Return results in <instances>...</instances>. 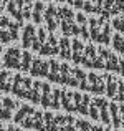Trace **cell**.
<instances>
[{
    "mask_svg": "<svg viewBox=\"0 0 124 131\" xmlns=\"http://www.w3.org/2000/svg\"><path fill=\"white\" fill-rule=\"evenodd\" d=\"M113 25H114V28H118L119 32L124 33V18H114L113 20Z\"/></svg>",
    "mask_w": 124,
    "mask_h": 131,
    "instance_id": "cell-38",
    "label": "cell"
},
{
    "mask_svg": "<svg viewBox=\"0 0 124 131\" xmlns=\"http://www.w3.org/2000/svg\"><path fill=\"white\" fill-rule=\"evenodd\" d=\"M75 22H76V25H86V23H88V18H86L83 13H75Z\"/></svg>",
    "mask_w": 124,
    "mask_h": 131,
    "instance_id": "cell-37",
    "label": "cell"
},
{
    "mask_svg": "<svg viewBox=\"0 0 124 131\" xmlns=\"http://www.w3.org/2000/svg\"><path fill=\"white\" fill-rule=\"evenodd\" d=\"M66 2L70 3V5H73V2H75V0H66Z\"/></svg>",
    "mask_w": 124,
    "mask_h": 131,
    "instance_id": "cell-48",
    "label": "cell"
},
{
    "mask_svg": "<svg viewBox=\"0 0 124 131\" xmlns=\"http://www.w3.org/2000/svg\"><path fill=\"white\" fill-rule=\"evenodd\" d=\"M83 3H84V0H75V2H73V7H76V8H81Z\"/></svg>",
    "mask_w": 124,
    "mask_h": 131,
    "instance_id": "cell-43",
    "label": "cell"
},
{
    "mask_svg": "<svg viewBox=\"0 0 124 131\" xmlns=\"http://www.w3.org/2000/svg\"><path fill=\"white\" fill-rule=\"evenodd\" d=\"M43 20L46 22V28L50 30V33H53L56 30V27H60V18H58V8L55 5H48L45 10Z\"/></svg>",
    "mask_w": 124,
    "mask_h": 131,
    "instance_id": "cell-3",
    "label": "cell"
},
{
    "mask_svg": "<svg viewBox=\"0 0 124 131\" xmlns=\"http://www.w3.org/2000/svg\"><path fill=\"white\" fill-rule=\"evenodd\" d=\"M17 103L12 98H2V106H0V119L7 121V119L13 118V110L17 108Z\"/></svg>",
    "mask_w": 124,
    "mask_h": 131,
    "instance_id": "cell-7",
    "label": "cell"
},
{
    "mask_svg": "<svg viewBox=\"0 0 124 131\" xmlns=\"http://www.w3.org/2000/svg\"><path fill=\"white\" fill-rule=\"evenodd\" d=\"M46 37L48 35H46V32H45L43 28H38V30H36V38H35V42H33V45H32V50L38 51L40 47L46 42Z\"/></svg>",
    "mask_w": 124,
    "mask_h": 131,
    "instance_id": "cell-24",
    "label": "cell"
},
{
    "mask_svg": "<svg viewBox=\"0 0 124 131\" xmlns=\"http://www.w3.org/2000/svg\"><path fill=\"white\" fill-rule=\"evenodd\" d=\"M106 88V81L104 77H98L96 73H89L88 75V91H93L96 95H101L104 93Z\"/></svg>",
    "mask_w": 124,
    "mask_h": 131,
    "instance_id": "cell-4",
    "label": "cell"
},
{
    "mask_svg": "<svg viewBox=\"0 0 124 131\" xmlns=\"http://www.w3.org/2000/svg\"><path fill=\"white\" fill-rule=\"evenodd\" d=\"M40 98H41V81H33L32 88H30V91H28V96H27V100H30L33 105H38Z\"/></svg>",
    "mask_w": 124,
    "mask_h": 131,
    "instance_id": "cell-14",
    "label": "cell"
},
{
    "mask_svg": "<svg viewBox=\"0 0 124 131\" xmlns=\"http://www.w3.org/2000/svg\"><path fill=\"white\" fill-rule=\"evenodd\" d=\"M48 61L41 60V58H32V67H30V71L28 73H32V77H46L48 75Z\"/></svg>",
    "mask_w": 124,
    "mask_h": 131,
    "instance_id": "cell-6",
    "label": "cell"
},
{
    "mask_svg": "<svg viewBox=\"0 0 124 131\" xmlns=\"http://www.w3.org/2000/svg\"><path fill=\"white\" fill-rule=\"evenodd\" d=\"M83 51H84V47L80 40H73L71 42V60L75 63L80 65L81 63V58H83Z\"/></svg>",
    "mask_w": 124,
    "mask_h": 131,
    "instance_id": "cell-11",
    "label": "cell"
},
{
    "mask_svg": "<svg viewBox=\"0 0 124 131\" xmlns=\"http://www.w3.org/2000/svg\"><path fill=\"white\" fill-rule=\"evenodd\" d=\"M48 75L46 78L50 81H53V83H60V63H58L56 60H51L48 61Z\"/></svg>",
    "mask_w": 124,
    "mask_h": 131,
    "instance_id": "cell-12",
    "label": "cell"
},
{
    "mask_svg": "<svg viewBox=\"0 0 124 131\" xmlns=\"http://www.w3.org/2000/svg\"><path fill=\"white\" fill-rule=\"evenodd\" d=\"M104 81H106V88H104L106 95H108L109 98H114L116 90H118V80L113 78V77H104Z\"/></svg>",
    "mask_w": 124,
    "mask_h": 131,
    "instance_id": "cell-21",
    "label": "cell"
},
{
    "mask_svg": "<svg viewBox=\"0 0 124 131\" xmlns=\"http://www.w3.org/2000/svg\"><path fill=\"white\" fill-rule=\"evenodd\" d=\"M119 113L122 115V118H121V125H124V106H121V108H119Z\"/></svg>",
    "mask_w": 124,
    "mask_h": 131,
    "instance_id": "cell-45",
    "label": "cell"
},
{
    "mask_svg": "<svg viewBox=\"0 0 124 131\" xmlns=\"http://www.w3.org/2000/svg\"><path fill=\"white\" fill-rule=\"evenodd\" d=\"M0 5H2V0H0Z\"/></svg>",
    "mask_w": 124,
    "mask_h": 131,
    "instance_id": "cell-54",
    "label": "cell"
},
{
    "mask_svg": "<svg viewBox=\"0 0 124 131\" xmlns=\"http://www.w3.org/2000/svg\"><path fill=\"white\" fill-rule=\"evenodd\" d=\"M89 131H104V128H101V126H98V125H94V126L91 125V129Z\"/></svg>",
    "mask_w": 124,
    "mask_h": 131,
    "instance_id": "cell-44",
    "label": "cell"
},
{
    "mask_svg": "<svg viewBox=\"0 0 124 131\" xmlns=\"http://www.w3.org/2000/svg\"><path fill=\"white\" fill-rule=\"evenodd\" d=\"M60 96H61V90H51V101H50V108L58 110L61 108V103H60Z\"/></svg>",
    "mask_w": 124,
    "mask_h": 131,
    "instance_id": "cell-27",
    "label": "cell"
},
{
    "mask_svg": "<svg viewBox=\"0 0 124 131\" xmlns=\"http://www.w3.org/2000/svg\"><path fill=\"white\" fill-rule=\"evenodd\" d=\"M56 131H76L75 125H65V126H56Z\"/></svg>",
    "mask_w": 124,
    "mask_h": 131,
    "instance_id": "cell-40",
    "label": "cell"
},
{
    "mask_svg": "<svg viewBox=\"0 0 124 131\" xmlns=\"http://www.w3.org/2000/svg\"><path fill=\"white\" fill-rule=\"evenodd\" d=\"M56 2H66V0H56Z\"/></svg>",
    "mask_w": 124,
    "mask_h": 131,
    "instance_id": "cell-50",
    "label": "cell"
},
{
    "mask_svg": "<svg viewBox=\"0 0 124 131\" xmlns=\"http://www.w3.org/2000/svg\"><path fill=\"white\" fill-rule=\"evenodd\" d=\"M12 75L8 71H2L0 70V91H5L8 93L12 90Z\"/></svg>",
    "mask_w": 124,
    "mask_h": 131,
    "instance_id": "cell-17",
    "label": "cell"
},
{
    "mask_svg": "<svg viewBox=\"0 0 124 131\" xmlns=\"http://www.w3.org/2000/svg\"><path fill=\"white\" fill-rule=\"evenodd\" d=\"M43 2H36L35 5H33V10H32V20L35 23H41L43 22Z\"/></svg>",
    "mask_w": 124,
    "mask_h": 131,
    "instance_id": "cell-22",
    "label": "cell"
},
{
    "mask_svg": "<svg viewBox=\"0 0 124 131\" xmlns=\"http://www.w3.org/2000/svg\"><path fill=\"white\" fill-rule=\"evenodd\" d=\"M7 131H15V126H10V128L7 129Z\"/></svg>",
    "mask_w": 124,
    "mask_h": 131,
    "instance_id": "cell-47",
    "label": "cell"
},
{
    "mask_svg": "<svg viewBox=\"0 0 124 131\" xmlns=\"http://www.w3.org/2000/svg\"><path fill=\"white\" fill-rule=\"evenodd\" d=\"M32 83H33V81L30 80V78L15 75V77L12 78V90H10V91L15 93L18 98H27V96H28L30 88H32Z\"/></svg>",
    "mask_w": 124,
    "mask_h": 131,
    "instance_id": "cell-1",
    "label": "cell"
},
{
    "mask_svg": "<svg viewBox=\"0 0 124 131\" xmlns=\"http://www.w3.org/2000/svg\"><path fill=\"white\" fill-rule=\"evenodd\" d=\"M109 42H111V27H109V22H106L104 25L101 27V37H99V43L109 45Z\"/></svg>",
    "mask_w": 124,
    "mask_h": 131,
    "instance_id": "cell-25",
    "label": "cell"
},
{
    "mask_svg": "<svg viewBox=\"0 0 124 131\" xmlns=\"http://www.w3.org/2000/svg\"><path fill=\"white\" fill-rule=\"evenodd\" d=\"M0 131H5V129H3V125H0Z\"/></svg>",
    "mask_w": 124,
    "mask_h": 131,
    "instance_id": "cell-49",
    "label": "cell"
},
{
    "mask_svg": "<svg viewBox=\"0 0 124 131\" xmlns=\"http://www.w3.org/2000/svg\"><path fill=\"white\" fill-rule=\"evenodd\" d=\"M0 17H2V15H0Z\"/></svg>",
    "mask_w": 124,
    "mask_h": 131,
    "instance_id": "cell-55",
    "label": "cell"
},
{
    "mask_svg": "<svg viewBox=\"0 0 124 131\" xmlns=\"http://www.w3.org/2000/svg\"><path fill=\"white\" fill-rule=\"evenodd\" d=\"M0 106H2V96H0Z\"/></svg>",
    "mask_w": 124,
    "mask_h": 131,
    "instance_id": "cell-52",
    "label": "cell"
},
{
    "mask_svg": "<svg viewBox=\"0 0 124 131\" xmlns=\"http://www.w3.org/2000/svg\"><path fill=\"white\" fill-rule=\"evenodd\" d=\"M36 38V28L33 25H25V28H23V37H22V45L23 48H32L33 42H35Z\"/></svg>",
    "mask_w": 124,
    "mask_h": 131,
    "instance_id": "cell-10",
    "label": "cell"
},
{
    "mask_svg": "<svg viewBox=\"0 0 124 131\" xmlns=\"http://www.w3.org/2000/svg\"><path fill=\"white\" fill-rule=\"evenodd\" d=\"M38 53L40 55H58V40L53 33H50L46 37V42L40 47Z\"/></svg>",
    "mask_w": 124,
    "mask_h": 131,
    "instance_id": "cell-8",
    "label": "cell"
},
{
    "mask_svg": "<svg viewBox=\"0 0 124 131\" xmlns=\"http://www.w3.org/2000/svg\"><path fill=\"white\" fill-rule=\"evenodd\" d=\"M33 111H35V110H33L32 106H28V105H23V106H20V108L17 110L15 116H13V121H15V123H22V119L25 118L27 115L33 113Z\"/></svg>",
    "mask_w": 124,
    "mask_h": 131,
    "instance_id": "cell-23",
    "label": "cell"
},
{
    "mask_svg": "<svg viewBox=\"0 0 124 131\" xmlns=\"http://www.w3.org/2000/svg\"><path fill=\"white\" fill-rule=\"evenodd\" d=\"M114 100H118V101H122V103H124V80L118 81V90H116Z\"/></svg>",
    "mask_w": 124,
    "mask_h": 131,
    "instance_id": "cell-33",
    "label": "cell"
},
{
    "mask_svg": "<svg viewBox=\"0 0 124 131\" xmlns=\"http://www.w3.org/2000/svg\"><path fill=\"white\" fill-rule=\"evenodd\" d=\"M111 42H113V47H114L119 53L124 55V38H122V35H119V33H118V35H114Z\"/></svg>",
    "mask_w": 124,
    "mask_h": 131,
    "instance_id": "cell-30",
    "label": "cell"
},
{
    "mask_svg": "<svg viewBox=\"0 0 124 131\" xmlns=\"http://www.w3.org/2000/svg\"><path fill=\"white\" fill-rule=\"evenodd\" d=\"M60 103H61V108H65L68 113L76 111V110H75V105H73V93H70V91H61Z\"/></svg>",
    "mask_w": 124,
    "mask_h": 131,
    "instance_id": "cell-15",
    "label": "cell"
},
{
    "mask_svg": "<svg viewBox=\"0 0 124 131\" xmlns=\"http://www.w3.org/2000/svg\"><path fill=\"white\" fill-rule=\"evenodd\" d=\"M30 67H32V55L28 51H22V58H20V68L22 71H30Z\"/></svg>",
    "mask_w": 124,
    "mask_h": 131,
    "instance_id": "cell-26",
    "label": "cell"
},
{
    "mask_svg": "<svg viewBox=\"0 0 124 131\" xmlns=\"http://www.w3.org/2000/svg\"><path fill=\"white\" fill-rule=\"evenodd\" d=\"M50 101H51V86L48 83H41V98H40V105L43 108H50Z\"/></svg>",
    "mask_w": 124,
    "mask_h": 131,
    "instance_id": "cell-16",
    "label": "cell"
},
{
    "mask_svg": "<svg viewBox=\"0 0 124 131\" xmlns=\"http://www.w3.org/2000/svg\"><path fill=\"white\" fill-rule=\"evenodd\" d=\"M60 83L63 85H68V86H73V88H78V80L73 77V73H71V68L70 65L63 63L60 65Z\"/></svg>",
    "mask_w": 124,
    "mask_h": 131,
    "instance_id": "cell-5",
    "label": "cell"
},
{
    "mask_svg": "<svg viewBox=\"0 0 124 131\" xmlns=\"http://www.w3.org/2000/svg\"><path fill=\"white\" fill-rule=\"evenodd\" d=\"M15 131H20V129H18V128H15Z\"/></svg>",
    "mask_w": 124,
    "mask_h": 131,
    "instance_id": "cell-53",
    "label": "cell"
},
{
    "mask_svg": "<svg viewBox=\"0 0 124 131\" xmlns=\"http://www.w3.org/2000/svg\"><path fill=\"white\" fill-rule=\"evenodd\" d=\"M89 103H91V98H89V95H83L81 103L78 105L76 111L81 113V115H88V106H89Z\"/></svg>",
    "mask_w": 124,
    "mask_h": 131,
    "instance_id": "cell-28",
    "label": "cell"
},
{
    "mask_svg": "<svg viewBox=\"0 0 124 131\" xmlns=\"http://www.w3.org/2000/svg\"><path fill=\"white\" fill-rule=\"evenodd\" d=\"M83 57H84L86 60H94V58L98 57V51H96V47H94V45H88V47H84Z\"/></svg>",
    "mask_w": 124,
    "mask_h": 131,
    "instance_id": "cell-31",
    "label": "cell"
},
{
    "mask_svg": "<svg viewBox=\"0 0 124 131\" xmlns=\"http://www.w3.org/2000/svg\"><path fill=\"white\" fill-rule=\"evenodd\" d=\"M108 110L109 113H111V125L114 126V128H119L121 126V116H119V106L116 105V103H111V105H108Z\"/></svg>",
    "mask_w": 124,
    "mask_h": 131,
    "instance_id": "cell-18",
    "label": "cell"
},
{
    "mask_svg": "<svg viewBox=\"0 0 124 131\" xmlns=\"http://www.w3.org/2000/svg\"><path fill=\"white\" fill-rule=\"evenodd\" d=\"M80 35H81L84 40L89 38V32H88V27H86V25H80Z\"/></svg>",
    "mask_w": 124,
    "mask_h": 131,
    "instance_id": "cell-39",
    "label": "cell"
},
{
    "mask_svg": "<svg viewBox=\"0 0 124 131\" xmlns=\"http://www.w3.org/2000/svg\"><path fill=\"white\" fill-rule=\"evenodd\" d=\"M104 68L109 71H118L119 73V58L111 51H109V57L104 60Z\"/></svg>",
    "mask_w": 124,
    "mask_h": 131,
    "instance_id": "cell-20",
    "label": "cell"
},
{
    "mask_svg": "<svg viewBox=\"0 0 124 131\" xmlns=\"http://www.w3.org/2000/svg\"><path fill=\"white\" fill-rule=\"evenodd\" d=\"M12 38H10V33L7 28H0V43H10Z\"/></svg>",
    "mask_w": 124,
    "mask_h": 131,
    "instance_id": "cell-36",
    "label": "cell"
},
{
    "mask_svg": "<svg viewBox=\"0 0 124 131\" xmlns=\"http://www.w3.org/2000/svg\"><path fill=\"white\" fill-rule=\"evenodd\" d=\"M7 10H8V13L13 17V18L17 20V23H20L22 25L23 23V15H22V10L17 7V3L13 2V0H10L8 3H7Z\"/></svg>",
    "mask_w": 124,
    "mask_h": 131,
    "instance_id": "cell-19",
    "label": "cell"
},
{
    "mask_svg": "<svg viewBox=\"0 0 124 131\" xmlns=\"http://www.w3.org/2000/svg\"><path fill=\"white\" fill-rule=\"evenodd\" d=\"M93 101H94V105L98 106V110H99V119H101L104 125H111L109 110H108V105H109V103L106 101V100H103V98H94Z\"/></svg>",
    "mask_w": 124,
    "mask_h": 131,
    "instance_id": "cell-9",
    "label": "cell"
},
{
    "mask_svg": "<svg viewBox=\"0 0 124 131\" xmlns=\"http://www.w3.org/2000/svg\"><path fill=\"white\" fill-rule=\"evenodd\" d=\"M124 12V0H114L111 8V15H118V13Z\"/></svg>",
    "mask_w": 124,
    "mask_h": 131,
    "instance_id": "cell-32",
    "label": "cell"
},
{
    "mask_svg": "<svg viewBox=\"0 0 124 131\" xmlns=\"http://www.w3.org/2000/svg\"><path fill=\"white\" fill-rule=\"evenodd\" d=\"M32 10H33V3L28 2L22 7V15H23V20L25 18H32Z\"/></svg>",
    "mask_w": 124,
    "mask_h": 131,
    "instance_id": "cell-35",
    "label": "cell"
},
{
    "mask_svg": "<svg viewBox=\"0 0 124 131\" xmlns=\"http://www.w3.org/2000/svg\"><path fill=\"white\" fill-rule=\"evenodd\" d=\"M20 23H17V22H10L8 23V27H7V30H8V33H10V38H12V42L13 40H18V28H20Z\"/></svg>",
    "mask_w": 124,
    "mask_h": 131,
    "instance_id": "cell-29",
    "label": "cell"
},
{
    "mask_svg": "<svg viewBox=\"0 0 124 131\" xmlns=\"http://www.w3.org/2000/svg\"><path fill=\"white\" fill-rule=\"evenodd\" d=\"M13 2L17 3V7H18L20 10H22V7L25 5V3H28V2H32V0H13Z\"/></svg>",
    "mask_w": 124,
    "mask_h": 131,
    "instance_id": "cell-42",
    "label": "cell"
},
{
    "mask_svg": "<svg viewBox=\"0 0 124 131\" xmlns=\"http://www.w3.org/2000/svg\"><path fill=\"white\" fill-rule=\"evenodd\" d=\"M58 55H60L63 60H70L71 58V43L66 37L58 42Z\"/></svg>",
    "mask_w": 124,
    "mask_h": 131,
    "instance_id": "cell-13",
    "label": "cell"
},
{
    "mask_svg": "<svg viewBox=\"0 0 124 131\" xmlns=\"http://www.w3.org/2000/svg\"><path fill=\"white\" fill-rule=\"evenodd\" d=\"M0 53H2V43H0Z\"/></svg>",
    "mask_w": 124,
    "mask_h": 131,
    "instance_id": "cell-51",
    "label": "cell"
},
{
    "mask_svg": "<svg viewBox=\"0 0 124 131\" xmlns=\"http://www.w3.org/2000/svg\"><path fill=\"white\" fill-rule=\"evenodd\" d=\"M8 23H10V20L7 17H0V28H7Z\"/></svg>",
    "mask_w": 124,
    "mask_h": 131,
    "instance_id": "cell-41",
    "label": "cell"
},
{
    "mask_svg": "<svg viewBox=\"0 0 124 131\" xmlns=\"http://www.w3.org/2000/svg\"><path fill=\"white\" fill-rule=\"evenodd\" d=\"M10 2V0H2V5H0V7H3V5H7V3H8Z\"/></svg>",
    "mask_w": 124,
    "mask_h": 131,
    "instance_id": "cell-46",
    "label": "cell"
},
{
    "mask_svg": "<svg viewBox=\"0 0 124 131\" xmlns=\"http://www.w3.org/2000/svg\"><path fill=\"white\" fill-rule=\"evenodd\" d=\"M20 58H22V51L18 50L17 47L8 48L3 55V67L7 68H12V70H18L20 68Z\"/></svg>",
    "mask_w": 124,
    "mask_h": 131,
    "instance_id": "cell-2",
    "label": "cell"
},
{
    "mask_svg": "<svg viewBox=\"0 0 124 131\" xmlns=\"http://www.w3.org/2000/svg\"><path fill=\"white\" fill-rule=\"evenodd\" d=\"M88 115L91 116L93 119H99V110H98V106L94 105V101L89 103V106H88Z\"/></svg>",
    "mask_w": 124,
    "mask_h": 131,
    "instance_id": "cell-34",
    "label": "cell"
}]
</instances>
